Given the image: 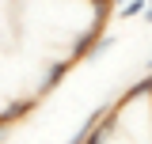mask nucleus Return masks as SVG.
Here are the masks:
<instances>
[{
	"label": "nucleus",
	"mask_w": 152,
	"mask_h": 144,
	"mask_svg": "<svg viewBox=\"0 0 152 144\" xmlns=\"http://www.w3.org/2000/svg\"><path fill=\"white\" fill-rule=\"evenodd\" d=\"M4 133H8V125H4V121H0V137H4Z\"/></svg>",
	"instance_id": "5"
},
{
	"label": "nucleus",
	"mask_w": 152,
	"mask_h": 144,
	"mask_svg": "<svg viewBox=\"0 0 152 144\" xmlns=\"http://www.w3.org/2000/svg\"><path fill=\"white\" fill-rule=\"evenodd\" d=\"M145 23H152V0H148V8H145Z\"/></svg>",
	"instance_id": "4"
},
{
	"label": "nucleus",
	"mask_w": 152,
	"mask_h": 144,
	"mask_svg": "<svg viewBox=\"0 0 152 144\" xmlns=\"http://www.w3.org/2000/svg\"><path fill=\"white\" fill-rule=\"evenodd\" d=\"M95 38H99V27H91V31H88V34H84V38H80V42L72 46V61H84V57H91Z\"/></svg>",
	"instance_id": "2"
},
{
	"label": "nucleus",
	"mask_w": 152,
	"mask_h": 144,
	"mask_svg": "<svg viewBox=\"0 0 152 144\" xmlns=\"http://www.w3.org/2000/svg\"><path fill=\"white\" fill-rule=\"evenodd\" d=\"M65 72H69V61H57V65H50L46 68V76H42V84H38V95L34 99H42V95H50V91L65 80Z\"/></svg>",
	"instance_id": "1"
},
{
	"label": "nucleus",
	"mask_w": 152,
	"mask_h": 144,
	"mask_svg": "<svg viewBox=\"0 0 152 144\" xmlns=\"http://www.w3.org/2000/svg\"><path fill=\"white\" fill-rule=\"evenodd\" d=\"M145 8H148V0H126L118 15L122 19H137V15H145Z\"/></svg>",
	"instance_id": "3"
}]
</instances>
